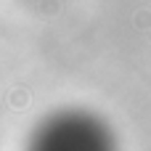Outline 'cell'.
<instances>
[{
	"instance_id": "obj_1",
	"label": "cell",
	"mask_w": 151,
	"mask_h": 151,
	"mask_svg": "<svg viewBox=\"0 0 151 151\" xmlns=\"http://www.w3.org/2000/svg\"><path fill=\"white\" fill-rule=\"evenodd\" d=\"M27 151H117L109 125L82 109H64L40 122Z\"/></svg>"
}]
</instances>
